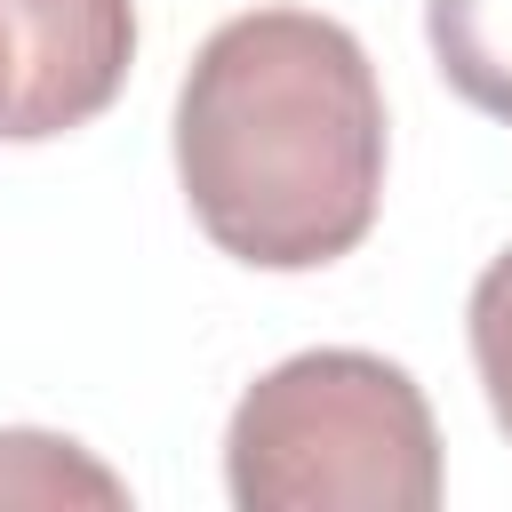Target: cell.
Listing matches in <instances>:
<instances>
[{"mask_svg": "<svg viewBox=\"0 0 512 512\" xmlns=\"http://www.w3.org/2000/svg\"><path fill=\"white\" fill-rule=\"evenodd\" d=\"M176 184L256 272L352 256L384 208V88L360 32L320 8L224 16L176 88Z\"/></svg>", "mask_w": 512, "mask_h": 512, "instance_id": "obj_1", "label": "cell"}, {"mask_svg": "<svg viewBox=\"0 0 512 512\" xmlns=\"http://www.w3.org/2000/svg\"><path fill=\"white\" fill-rule=\"evenodd\" d=\"M224 488L240 512H432V400L384 352H296L240 392L224 424Z\"/></svg>", "mask_w": 512, "mask_h": 512, "instance_id": "obj_2", "label": "cell"}, {"mask_svg": "<svg viewBox=\"0 0 512 512\" xmlns=\"http://www.w3.org/2000/svg\"><path fill=\"white\" fill-rule=\"evenodd\" d=\"M136 64V0H0V144L88 128Z\"/></svg>", "mask_w": 512, "mask_h": 512, "instance_id": "obj_3", "label": "cell"}, {"mask_svg": "<svg viewBox=\"0 0 512 512\" xmlns=\"http://www.w3.org/2000/svg\"><path fill=\"white\" fill-rule=\"evenodd\" d=\"M424 40L440 80L512 128V0H424Z\"/></svg>", "mask_w": 512, "mask_h": 512, "instance_id": "obj_4", "label": "cell"}, {"mask_svg": "<svg viewBox=\"0 0 512 512\" xmlns=\"http://www.w3.org/2000/svg\"><path fill=\"white\" fill-rule=\"evenodd\" d=\"M64 496H88V504H120L128 488L80 456V440H56V432H0V504H64Z\"/></svg>", "mask_w": 512, "mask_h": 512, "instance_id": "obj_5", "label": "cell"}, {"mask_svg": "<svg viewBox=\"0 0 512 512\" xmlns=\"http://www.w3.org/2000/svg\"><path fill=\"white\" fill-rule=\"evenodd\" d=\"M464 336H472V376H480V392H488V416H496V432L512 440V248L488 256V272L472 280Z\"/></svg>", "mask_w": 512, "mask_h": 512, "instance_id": "obj_6", "label": "cell"}]
</instances>
